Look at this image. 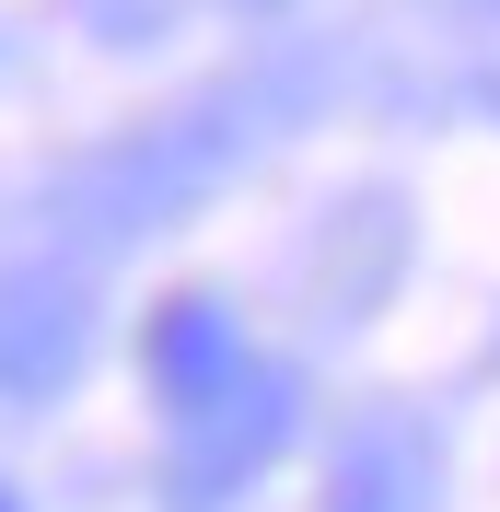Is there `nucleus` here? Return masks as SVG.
Returning <instances> with one entry per match:
<instances>
[{
    "label": "nucleus",
    "instance_id": "f257e3e1",
    "mask_svg": "<svg viewBox=\"0 0 500 512\" xmlns=\"http://www.w3.org/2000/svg\"><path fill=\"white\" fill-rule=\"evenodd\" d=\"M291 443V373H268L256 361L221 408H198V419H175V466H163V501L175 512H221L233 489L268 466V454Z\"/></svg>",
    "mask_w": 500,
    "mask_h": 512
},
{
    "label": "nucleus",
    "instance_id": "f03ea898",
    "mask_svg": "<svg viewBox=\"0 0 500 512\" xmlns=\"http://www.w3.org/2000/svg\"><path fill=\"white\" fill-rule=\"evenodd\" d=\"M82 338H94V303H82L70 280H47V268L0 280V396H47V384H70Z\"/></svg>",
    "mask_w": 500,
    "mask_h": 512
},
{
    "label": "nucleus",
    "instance_id": "7ed1b4c3",
    "mask_svg": "<svg viewBox=\"0 0 500 512\" xmlns=\"http://www.w3.org/2000/svg\"><path fill=\"white\" fill-rule=\"evenodd\" d=\"M245 373H256V361H245V338H233L221 303H198V291H187V303H163V315H152V384H163V408H175V419L221 408Z\"/></svg>",
    "mask_w": 500,
    "mask_h": 512
},
{
    "label": "nucleus",
    "instance_id": "20e7f679",
    "mask_svg": "<svg viewBox=\"0 0 500 512\" xmlns=\"http://www.w3.org/2000/svg\"><path fill=\"white\" fill-rule=\"evenodd\" d=\"M419 478H431V443L407 419H373L338 454V512H419Z\"/></svg>",
    "mask_w": 500,
    "mask_h": 512
},
{
    "label": "nucleus",
    "instance_id": "39448f33",
    "mask_svg": "<svg viewBox=\"0 0 500 512\" xmlns=\"http://www.w3.org/2000/svg\"><path fill=\"white\" fill-rule=\"evenodd\" d=\"M0 512H12V489H0Z\"/></svg>",
    "mask_w": 500,
    "mask_h": 512
}]
</instances>
